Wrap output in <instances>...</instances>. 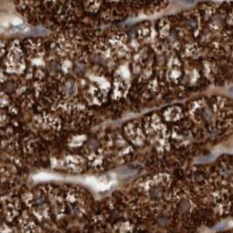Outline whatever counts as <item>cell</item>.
Here are the masks:
<instances>
[{
	"label": "cell",
	"instance_id": "2",
	"mask_svg": "<svg viewBox=\"0 0 233 233\" xmlns=\"http://www.w3.org/2000/svg\"><path fill=\"white\" fill-rule=\"evenodd\" d=\"M67 201L70 210L76 215H82L86 212V204L84 197L76 190H69L67 194Z\"/></svg>",
	"mask_w": 233,
	"mask_h": 233
},
{
	"label": "cell",
	"instance_id": "4",
	"mask_svg": "<svg viewBox=\"0 0 233 233\" xmlns=\"http://www.w3.org/2000/svg\"><path fill=\"white\" fill-rule=\"evenodd\" d=\"M125 133L127 134V137L131 140V142L135 145H142L144 141V136L142 130L135 125L130 124L128 125L126 129Z\"/></svg>",
	"mask_w": 233,
	"mask_h": 233
},
{
	"label": "cell",
	"instance_id": "6",
	"mask_svg": "<svg viewBox=\"0 0 233 233\" xmlns=\"http://www.w3.org/2000/svg\"><path fill=\"white\" fill-rule=\"evenodd\" d=\"M22 233H38V229L37 224L33 221V219L26 213H24L20 219Z\"/></svg>",
	"mask_w": 233,
	"mask_h": 233
},
{
	"label": "cell",
	"instance_id": "5",
	"mask_svg": "<svg viewBox=\"0 0 233 233\" xmlns=\"http://www.w3.org/2000/svg\"><path fill=\"white\" fill-rule=\"evenodd\" d=\"M3 207L4 211L8 220H12L17 216L18 205L17 201L12 197H4L3 198Z\"/></svg>",
	"mask_w": 233,
	"mask_h": 233
},
{
	"label": "cell",
	"instance_id": "10",
	"mask_svg": "<svg viewBox=\"0 0 233 233\" xmlns=\"http://www.w3.org/2000/svg\"><path fill=\"white\" fill-rule=\"evenodd\" d=\"M230 95L233 97V87L231 89V90H230Z\"/></svg>",
	"mask_w": 233,
	"mask_h": 233
},
{
	"label": "cell",
	"instance_id": "8",
	"mask_svg": "<svg viewBox=\"0 0 233 233\" xmlns=\"http://www.w3.org/2000/svg\"><path fill=\"white\" fill-rule=\"evenodd\" d=\"M67 165L73 169H80L83 166V160L77 156H70L67 160Z\"/></svg>",
	"mask_w": 233,
	"mask_h": 233
},
{
	"label": "cell",
	"instance_id": "1",
	"mask_svg": "<svg viewBox=\"0 0 233 233\" xmlns=\"http://www.w3.org/2000/svg\"><path fill=\"white\" fill-rule=\"evenodd\" d=\"M26 205L38 219H44L48 216V206L44 195L40 191L28 192L24 196Z\"/></svg>",
	"mask_w": 233,
	"mask_h": 233
},
{
	"label": "cell",
	"instance_id": "7",
	"mask_svg": "<svg viewBox=\"0 0 233 233\" xmlns=\"http://www.w3.org/2000/svg\"><path fill=\"white\" fill-rule=\"evenodd\" d=\"M90 185L94 186L97 189L103 190V189H106V188L110 187L111 182L107 179V177L103 176V177H100L98 179H95V178L92 179V182H91Z\"/></svg>",
	"mask_w": 233,
	"mask_h": 233
},
{
	"label": "cell",
	"instance_id": "9",
	"mask_svg": "<svg viewBox=\"0 0 233 233\" xmlns=\"http://www.w3.org/2000/svg\"><path fill=\"white\" fill-rule=\"evenodd\" d=\"M132 227L128 223H120L115 225L113 233H131Z\"/></svg>",
	"mask_w": 233,
	"mask_h": 233
},
{
	"label": "cell",
	"instance_id": "3",
	"mask_svg": "<svg viewBox=\"0 0 233 233\" xmlns=\"http://www.w3.org/2000/svg\"><path fill=\"white\" fill-rule=\"evenodd\" d=\"M48 196L55 216H57L59 218L61 217L65 211V204L63 199L55 190L52 189H48Z\"/></svg>",
	"mask_w": 233,
	"mask_h": 233
}]
</instances>
